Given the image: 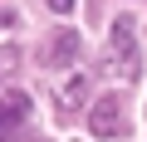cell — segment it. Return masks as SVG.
<instances>
[{"label":"cell","mask_w":147,"mask_h":142,"mask_svg":"<svg viewBox=\"0 0 147 142\" xmlns=\"http://www.w3.org/2000/svg\"><path fill=\"white\" fill-rule=\"evenodd\" d=\"M103 69L118 79H132L137 74V25L132 20H118L113 34H108V49H103Z\"/></svg>","instance_id":"1"},{"label":"cell","mask_w":147,"mask_h":142,"mask_svg":"<svg viewBox=\"0 0 147 142\" xmlns=\"http://www.w3.org/2000/svg\"><path fill=\"white\" fill-rule=\"evenodd\" d=\"M88 127H93V137H123V132H127L123 98H118V93L98 98V103H93V113H88Z\"/></svg>","instance_id":"2"},{"label":"cell","mask_w":147,"mask_h":142,"mask_svg":"<svg viewBox=\"0 0 147 142\" xmlns=\"http://www.w3.org/2000/svg\"><path fill=\"white\" fill-rule=\"evenodd\" d=\"M25 118H30V98L25 93H5V98H0V142H10Z\"/></svg>","instance_id":"3"},{"label":"cell","mask_w":147,"mask_h":142,"mask_svg":"<svg viewBox=\"0 0 147 142\" xmlns=\"http://www.w3.org/2000/svg\"><path fill=\"white\" fill-rule=\"evenodd\" d=\"M79 49H84L79 30H59V34H54V44H49V54H44V64H49V69H69L74 59H79Z\"/></svg>","instance_id":"4"},{"label":"cell","mask_w":147,"mask_h":142,"mask_svg":"<svg viewBox=\"0 0 147 142\" xmlns=\"http://www.w3.org/2000/svg\"><path fill=\"white\" fill-rule=\"evenodd\" d=\"M59 98H64V108H79V98H84V74H74V79L64 83V93H59Z\"/></svg>","instance_id":"5"},{"label":"cell","mask_w":147,"mask_h":142,"mask_svg":"<svg viewBox=\"0 0 147 142\" xmlns=\"http://www.w3.org/2000/svg\"><path fill=\"white\" fill-rule=\"evenodd\" d=\"M10 69H15V49L5 44V49H0V74H10Z\"/></svg>","instance_id":"6"},{"label":"cell","mask_w":147,"mask_h":142,"mask_svg":"<svg viewBox=\"0 0 147 142\" xmlns=\"http://www.w3.org/2000/svg\"><path fill=\"white\" fill-rule=\"evenodd\" d=\"M49 10H59V15H69V10H74V0H49Z\"/></svg>","instance_id":"7"},{"label":"cell","mask_w":147,"mask_h":142,"mask_svg":"<svg viewBox=\"0 0 147 142\" xmlns=\"http://www.w3.org/2000/svg\"><path fill=\"white\" fill-rule=\"evenodd\" d=\"M0 25H10V10H0Z\"/></svg>","instance_id":"8"}]
</instances>
